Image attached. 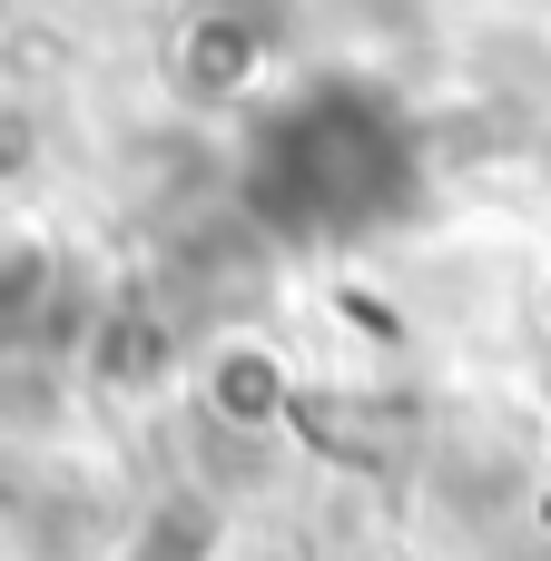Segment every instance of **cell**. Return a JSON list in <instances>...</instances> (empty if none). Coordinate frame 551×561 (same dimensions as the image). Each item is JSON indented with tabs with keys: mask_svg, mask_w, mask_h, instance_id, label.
I'll use <instances>...</instances> for the list:
<instances>
[{
	"mask_svg": "<svg viewBox=\"0 0 551 561\" xmlns=\"http://www.w3.org/2000/svg\"><path fill=\"white\" fill-rule=\"evenodd\" d=\"M246 197L286 237H365L414 197V148L384 99L365 89H306L286 99L246 148Z\"/></svg>",
	"mask_w": 551,
	"mask_h": 561,
	"instance_id": "1",
	"label": "cell"
}]
</instances>
